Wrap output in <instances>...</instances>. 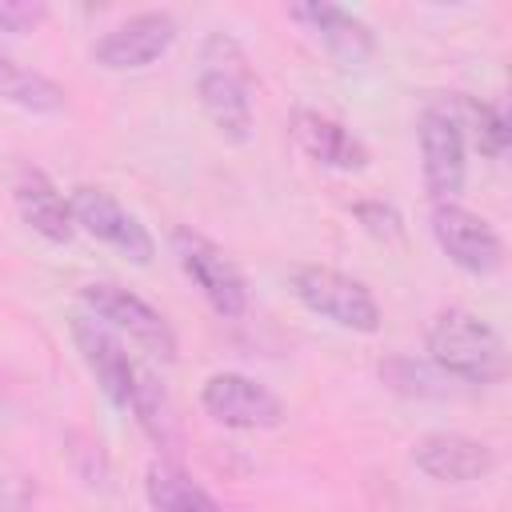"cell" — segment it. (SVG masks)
<instances>
[{
  "mask_svg": "<svg viewBox=\"0 0 512 512\" xmlns=\"http://www.w3.org/2000/svg\"><path fill=\"white\" fill-rule=\"evenodd\" d=\"M196 96L208 116V124L228 140V144H248L252 140V68L244 48L228 32H212L200 48V76H196Z\"/></svg>",
  "mask_w": 512,
  "mask_h": 512,
  "instance_id": "1",
  "label": "cell"
},
{
  "mask_svg": "<svg viewBox=\"0 0 512 512\" xmlns=\"http://www.w3.org/2000/svg\"><path fill=\"white\" fill-rule=\"evenodd\" d=\"M428 360L460 384H500L508 376L504 336L468 308H444L428 324Z\"/></svg>",
  "mask_w": 512,
  "mask_h": 512,
  "instance_id": "2",
  "label": "cell"
},
{
  "mask_svg": "<svg viewBox=\"0 0 512 512\" xmlns=\"http://www.w3.org/2000/svg\"><path fill=\"white\" fill-rule=\"evenodd\" d=\"M172 256L216 316L236 320L248 312V280L216 240L196 228H172Z\"/></svg>",
  "mask_w": 512,
  "mask_h": 512,
  "instance_id": "3",
  "label": "cell"
},
{
  "mask_svg": "<svg viewBox=\"0 0 512 512\" xmlns=\"http://www.w3.org/2000/svg\"><path fill=\"white\" fill-rule=\"evenodd\" d=\"M80 300L104 328H112L116 336L132 340L152 360H160V364L176 360V332L144 296H136V292H128V288H120L112 280H96V284L80 288Z\"/></svg>",
  "mask_w": 512,
  "mask_h": 512,
  "instance_id": "4",
  "label": "cell"
},
{
  "mask_svg": "<svg viewBox=\"0 0 512 512\" xmlns=\"http://www.w3.org/2000/svg\"><path fill=\"white\" fill-rule=\"evenodd\" d=\"M292 296L308 312L332 320L336 328H348V332H360V336L380 332V304L368 292V284H360V280H352V276H344L328 264L292 268Z\"/></svg>",
  "mask_w": 512,
  "mask_h": 512,
  "instance_id": "5",
  "label": "cell"
},
{
  "mask_svg": "<svg viewBox=\"0 0 512 512\" xmlns=\"http://www.w3.org/2000/svg\"><path fill=\"white\" fill-rule=\"evenodd\" d=\"M68 204H72V220L76 228H84L92 240L108 244L112 252H120L124 260L132 264H152L156 256V240L152 232L140 224L136 212H128L108 188H96V184H80L68 192Z\"/></svg>",
  "mask_w": 512,
  "mask_h": 512,
  "instance_id": "6",
  "label": "cell"
},
{
  "mask_svg": "<svg viewBox=\"0 0 512 512\" xmlns=\"http://www.w3.org/2000/svg\"><path fill=\"white\" fill-rule=\"evenodd\" d=\"M200 408L220 424L236 432H264L284 424V400L264 388L260 380L244 372H212L200 388Z\"/></svg>",
  "mask_w": 512,
  "mask_h": 512,
  "instance_id": "7",
  "label": "cell"
},
{
  "mask_svg": "<svg viewBox=\"0 0 512 512\" xmlns=\"http://www.w3.org/2000/svg\"><path fill=\"white\" fill-rule=\"evenodd\" d=\"M420 140V172H424V192L432 204H452L464 188L468 176V144L464 128L448 108H424L416 124Z\"/></svg>",
  "mask_w": 512,
  "mask_h": 512,
  "instance_id": "8",
  "label": "cell"
},
{
  "mask_svg": "<svg viewBox=\"0 0 512 512\" xmlns=\"http://www.w3.org/2000/svg\"><path fill=\"white\" fill-rule=\"evenodd\" d=\"M428 224H432V236H436L440 252L460 272H468V276H492V272H500V264H504V240H500V232L484 216H476L472 208H464V204L452 200V204H432Z\"/></svg>",
  "mask_w": 512,
  "mask_h": 512,
  "instance_id": "9",
  "label": "cell"
},
{
  "mask_svg": "<svg viewBox=\"0 0 512 512\" xmlns=\"http://www.w3.org/2000/svg\"><path fill=\"white\" fill-rule=\"evenodd\" d=\"M72 344L84 360V368L92 372L96 388L104 392V400L120 412L132 408V396H136V380H140V368L132 364L124 340L104 328L96 316H72Z\"/></svg>",
  "mask_w": 512,
  "mask_h": 512,
  "instance_id": "10",
  "label": "cell"
},
{
  "mask_svg": "<svg viewBox=\"0 0 512 512\" xmlns=\"http://www.w3.org/2000/svg\"><path fill=\"white\" fill-rule=\"evenodd\" d=\"M176 20L172 12H136L128 20H120L116 28H108L96 44H92V60L108 72H136L156 64L172 44H176Z\"/></svg>",
  "mask_w": 512,
  "mask_h": 512,
  "instance_id": "11",
  "label": "cell"
},
{
  "mask_svg": "<svg viewBox=\"0 0 512 512\" xmlns=\"http://www.w3.org/2000/svg\"><path fill=\"white\" fill-rule=\"evenodd\" d=\"M288 16L296 24L308 28V36L332 56L336 68H364L372 56H376V32L368 20H360L356 12L340 8V4H328V0H304V4H292Z\"/></svg>",
  "mask_w": 512,
  "mask_h": 512,
  "instance_id": "12",
  "label": "cell"
},
{
  "mask_svg": "<svg viewBox=\"0 0 512 512\" xmlns=\"http://www.w3.org/2000/svg\"><path fill=\"white\" fill-rule=\"evenodd\" d=\"M412 464L436 484H476L496 472V448L464 432H428L412 444Z\"/></svg>",
  "mask_w": 512,
  "mask_h": 512,
  "instance_id": "13",
  "label": "cell"
},
{
  "mask_svg": "<svg viewBox=\"0 0 512 512\" xmlns=\"http://www.w3.org/2000/svg\"><path fill=\"white\" fill-rule=\"evenodd\" d=\"M12 200L20 220L48 244H68L76 236V220H72V204L68 196L56 188V180L36 168V164H20L16 180H12Z\"/></svg>",
  "mask_w": 512,
  "mask_h": 512,
  "instance_id": "14",
  "label": "cell"
},
{
  "mask_svg": "<svg viewBox=\"0 0 512 512\" xmlns=\"http://www.w3.org/2000/svg\"><path fill=\"white\" fill-rule=\"evenodd\" d=\"M288 132H292L296 148H300L308 160H316V164H324V168H332V172H364L368 160H372L368 144H364L360 136H352L340 120L324 116V112L296 108Z\"/></svg>",
  "mask_w": 512,
  "mask_h": 512,
  "instance_id": "15",
  "label": "cell"
},
{
  "mask_svg": "<svg viewBox=\"0 0 512 512\" xmlns=\"http://www.w3.org/2000/svg\"><path fill=\"white\" fill-rule=\"evenodd\" d=\"M144 496L152 512H224L180 464L172 460H152L144 472Z\"/></svg>",
  "mask_w": 512,
  "mask_h": 512,
  "instance_id": "16",
  "label": "cell"
},
{
  "mask_svg": "<svg viewBox=\"0 0 512 512\" xmlns=\"http://www.w3.org/2000/svg\"><path fill=\"white\" fill-rule=\"evenodd\" d=\"M0 100L16 104L24 112H36V116H56V112H64L68 92L52 76L32 72V68L0 56Z\"/></svg>",
  "mask_w": 512,
  "mask_h": 512,
  "instance_id": "17",
  "label": "cell"
},
{
  "mask_svg": "<svg viewBox=\"0 0 512 512\" xmlns=\"http://www.w3.org/2000/svg\"><path fill=\"white\" fill-rule=\"evenodd\" d=\"M380 380L400 392V396H412V400H448L452 396V376H444L432 360H416V356H384L380 360Z\"/></svg>",
  "mask_w": 512,
  "mask_h": 512,
  "instance_id": "18",
  "label": "cell"
},
{
  "mask_svg": "<svg viewBox=\"0 0 512 512\" xmlns=\"http://www.w3.org/2000/svg\"><path fill=\"white\" fill-rule=\"evenodd\" d=\"M452 116H456L460 128L472 132V144H476L480 156H488V160H504L508 156L512 132H508V120H504V112L496 104H484V100H472V96H456V112Z\"/></svg>",
  "mask_w": 512,
  "mask_h": 512,
  "instance_id": "19",
  "label": "cell"
},
{
  "mask_svg": "<svg viewBox=\"0 0 512 512\" xmlns=\"http://www.w3.org/2000/svg\"><path fill=\"white\" fill-rule=\"evenodd\" d=\"M128 412L140 420V428H144L160 448H172V444H176V416H172V404H168L164 388H160L148 372H140L136 396H132V408H128Z\"/></svg>",
  "mask_w": 512,
  "mask_h": 512,
  "instance_id": "20",
  "label": "cell"
},
{
  "mask_svg": "<svg viewBox=\"0 0 512 512\" xmlns=\"http://www.w3.org/2000/svg\"><path fill=\"white\" fill-rule=\"evenodd\" d=\"M352 216H356V224H360L372 240H384V244L404 240V216H400L396 204H388V200H360V204H352Z\"/></svg>",
  "mask_w": 512,
  "mask_h": 512,
  "instance_id": "21",
  "label": "cell"
},
{
  "mask_svg": "<svg viewBox=\"0 0 512 512\" xmlns=\"http://www.w3.org/2000/svg\"><path fill=\"white\" fill-rule=\"evenodd\" d=\"M32 504H36V480L12 460H0V512H32Z\"/></svg>",
  "mask_w": 512,
  "mask_h": 512,
  "instance_id": "22",
  "label": "cell"
},
{
  "mask_svg": "<svg viewBox=\"0 0 512 512\" xmlns=\"http://www.w3.org/2000/svg\"><path fill=\"white\" fill-rule=\"evenodd\" d=\"M44 20H48L44 0H0V32H8V36L36 32Z\"/></svg>",
  "mask_w": 512,
  "mask_h": 512,
  "instance_id": "23",
  "label": "cell"
}]
</instances>
